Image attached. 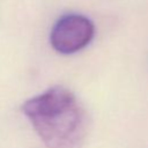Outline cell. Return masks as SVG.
<instances>
[{
	"mask_svg": "<svg viewBox=\"0 0 148 148\" xmlns=\"http://www.w3.org/2000/svg\"><path fill=\"white\" fill-rule=\"evenodd\" d=\"M21 109L47 148H77L87 135V112L65 87H51Z\"/></svg>",
	"mask_w": 148,
	"mask_h": 148,
	"instance_id": "cell-1",
	"label": "cell"
},
{
	"mask_svg": "<svg viewBox=\"0 0 148 148\" xmlns=\"http://www.w3.org/2000/svg\"><path fill=\"white\" fill-rule=\"evenodd\" d=\"M95 25L81 14L62 15L53 24L50 34L51 46L61 54H72L84 49L94 38Z\"/></svg>",
	"mask_w": 148,
	"mask_h": 148,
	"instance_id": "cell-2",
	"label": "cell"
}]
</instances>
